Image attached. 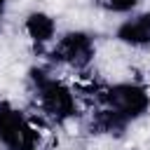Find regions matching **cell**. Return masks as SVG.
Wrapping results in <instances>:
<instances>
[{
    "label": "cell",
    "instance_id": "6da1fadb",
    "mask_svg": "<svg viewBox=\"0 0 150 150\" xmlns=\"http://www.w3.org/2000/svg\"><path fill=\"white\" fill-rule=\"evenodd\" d=\"M26 80H28V89L33 94L35 108L52 124L66 127L84 117L75 87H70L63 77H59L52 66H30L26 73Z\"/></svg>",
    "mask_w": 150,
    "mask_h": 150
},
{
    "label": "cell",
    "instance_id": "7a4b0ae2",
    "mask_svg": "<svg viewBox=\"0 0 150 150\" xmlns=\"http://www.w3.org/2000/svg\"><path fill=\"white\" fill-rule=\"evenodd\" d=\"M77 96H89L94 105L112 110L129 127L143 120L150 112V89L138 80H120V82H89L77 89Z\"/></svg>",
    "mask_w": 150,
    "mask_h": 150
},
{
    "label": "cell",
    "instance_id": "3957f363",
    "mask_svg": "<svg viewBox=\"0 0 150 150\" xmlns=\"http://www.w3.org/2000/svg\"><path fill=\"white\" fill-rule=\"evenodd\" d=\"M47 66L68 68L77 75H87L96 59V35L82 28H73L66 33H59L54 45L45 52Z\"/></svg>",
    "mask_w": 150,
    "mask_h": 150
},
{
    "label": "cell",
    "instance_id": "277c9868",
    "mask_svg": "<svg viewBox=\"0 0 150 150\" xmlns=\"http://www.w3.org/2000/svg\"><path fill=\"white\" fill-rule=\"evenodd\" d=\"M0 148L2 150H47L45 131L38 122L9 101H0Z\"/></svg>",
    "mask_w": 150,
    "mask_h": 150
},
{
    "label": "cell",
    "instance_id": "5b68a950",
    "mask_svg": "<svg viewBox=\"0 0 150 150\" xmlns=\"http://www.w3.org/2000/svg\"><path fill=\"white\" fill-rule=\"evenodd\" d=\"M23 33H26V38H28V42H30V47L40 54V56H45V52L54 45V40L59 38V23H56V19L49 14V12H45V9H30L26 16H23Z\"/></svg>",
    "mask_w": 150,
    "mask_h": 150
},
{
    "label": "cell",
    "instance_id": "8992f818",
    "mask_svg": "<svg viewBox=\"0 0 150 150\" xmlns=\"http://www.w3.org/2000/svg\"><path fill=\"white\" fill-rule=\"evenodd\" d=\"M115 40L131 49H150V9L124 16L115 26Z\"/></svg>",
    "mask_w": 150,
    "mask_h": 150
},
{
    "label": "cell",
    "instance_id": "52a82bcc",
    "mask_svg": "<svg viewBox=\"0 0 150 150\" xmlns=\"http://www.w3.org/2000/svg\"><path fill=\"white\" fill-rule=\"evenodd\" d=\"M143 0H96V5L105 12V14H115V16H131L138 12Z\"/></svg>",
    "mask_w": 150,
    "mask_h": 150
},
{
    "label": "cell",
    "instance_id": "ba28073f",
    "mask_svg": "<svg viewBox=\"0 0 150 150\" xmlns=\"http://www.w3.org/2000/svg\"><path fill=\"white\" fill-rule=\"evenodd\" d=\"M7 5H9V0H0V23H2L5 14H7Z\"/></svg>",
    "mask_w": 150,
    "mask_h": 150
}]
</instances>
